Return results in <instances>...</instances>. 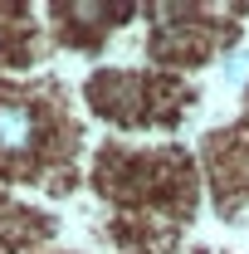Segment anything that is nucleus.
I'll return each mask as SVG.
<instances>
[{"label": "nucleus", "mask_w": 249, "mask_h": 254, "mask_svg": "<svg viewBox=\"0 0 249 254\" xmlns=\"http://www.w3.org/2000/svg\"><path fill=\"white\" fill-rule=\"evenodd\" d=\"M220 73H225L230 83H245L249 78V54H230V59L220 64Z\"/></svg>", "instance_id": "obj_2"}, {"label": "nucleus", "mask_w": 249, "mask_h": 254, "mask_svg": "<svg viewBox=\"0 0 249 254\" xmlns=\"http://www.w3.org/2000/svg\"><path fill=\"white\" fill-rule=\"evenodd\" d=\"M44 142V118L34 103L20 98H0V166L5 171H20L25 161H34Z\"/></svg>", "instance_id": "obj_1"}]
</instances>
